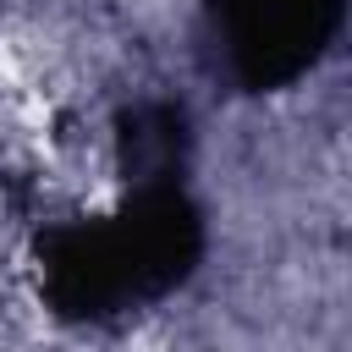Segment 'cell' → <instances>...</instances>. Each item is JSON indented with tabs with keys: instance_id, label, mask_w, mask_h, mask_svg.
Instances as JSON below:
<instances>
[{
	"instance_id": "6da1fadb",
	"label": "cell",
	"mask_w": 352,
	"mask_h": 352,
	"mask_svg": "<svg viewBox=\"0 0 352 352\" xmlns=\"http://www.w3.org/2000/svg\"><path fill=\"white\" fill-rule=\"evenodd\" d=\"M341 0H214V33L248 82H275L302 72L324 33L336 28Z\"/></svg>"
}]
</instances>
